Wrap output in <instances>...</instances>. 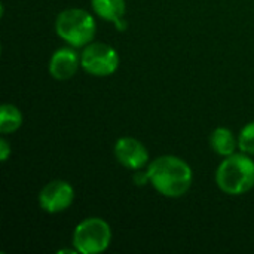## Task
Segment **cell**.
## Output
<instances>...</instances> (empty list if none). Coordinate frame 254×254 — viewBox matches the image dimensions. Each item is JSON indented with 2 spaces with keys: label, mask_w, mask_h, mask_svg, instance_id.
Segmentation results:
<instances>
[{
  "label": "cell",
  "mask_w": 254,
  "mask_h": 254,
  "mask_svg": "<svg viewBox=\"0 0 254 254\" xmlns=\"http://www.w3.org/2000/svg\"><path fill=\"white\" fill-rule=\"evenodd\" d=\"M80 65L85 71L94 76H109L115 73L119 67V55L115 48L107 43L95 42L85 46Z\"/></svg>",
  "instance_id": "cell-5"
},
{
  "label": "cell",
  "mask_w": 254,
  "mask_h": 254,
  "mask_svg": "<svg viewBox=\"0 0 254 254\" xmlns=\"http://www.w3.org/2000/svg\"><path fill=\"white\" fill-rule=\"evenodd\" d=\"M149 183L167 198L183 196L192 185V168L177 156H159L147 168Z\"/></svg>",
  "instance_id": "cell-1"
},
{
  "label": "cell",
  "mask_w": 254,
  "mask_h": 254,
  "mask_svg": "<svg viewBox=\"0 0 254 254\" xmlns=\"http://www.w3.org/2000/svg\"><path fill=\"white\" fill-rule=\"evenodd\" d=\"M91 4L98 16L115 22L118 30L125 28V22H124V15L127 10L125 0H91Z\"/></svg>",
  "instance_id": "cell-9"
},
{
  "label": "cell",
  "mask_w": 254,
  "mask_h": 254,
  "mask_svg": "<svg viewBox=\"0 0 254 254\" xmlns=\"http://www.w3.org/2000/svg\"><path fill=\"white\" fill-rule=\"evenodd\" d=\"M116 159L129 170H141L149 159V152L143 143L132 137H122L115 144Z\"/></svg>",
  "instance_id": "cell-7"
},
{
  "label": "cell",
  "mask_w": 254,
  "mask_h": 254,
  "mask_svg": "<svg viewBox=\"0 0 254 254\" xmlns=\"http://www.w3.org/2000/svg\"><path fill=\"white\" fill-rule=\"evenodd\" d=\"M57 34L74 48L86 46L95 36V21L83 9L63 10L55 21Z\"/></svg>",
  "instance_id": "cell-3"
},
{
  "label": "cell",
  "mask_w": 254,
  "mask_h": 254,
  "mask_svg": "<svg viewBox=\"0 0 254 254\" xmlns=\"http://www.w3.org/2000/svg\"><path fill=\"white\" fill-rule=\"evenodd\" d=\"M238 147L247 153V155H254V122L247 124L238 138Z\"/></svg>",
  "instance_id": "cell-12"
},
{
  "label": "cell",
  "mask_w": 254,
  "mask_h": 254,
  "mask_svg": "<svg viewBox=\"0 0 254 254\" xmlns=\"http://www.w3.org/2000/svg\"><path fill=\"white\" fill-rule=\"evenodd\" d=\"M217 186L228 195H243L254 186V162L244 153H234L219 165Z\"/></svg>",
  "instance_id": "cell-2"
},
{
  "label": "cell",
  "mask_w": 254,
  "mask_h": 254,
  "mask_svg": "<svg viewBox=\"0 0 254 254\" xmlns=\"http://www.w3.org/2000/svg\"><path fill=\"white\" fill-rule=\"evenodd\" d=\"M80 61L71 48H61L54 52L49 61V71L57 80H67L74 76Z\"/></svg>",
  "instance_id": "cell-8"
},
{
  "label": "cell",
  "mask_w": 254,
  "mask_h": 254,
  "mask_svg": "<svg viewBox=\"0 0 254 254\" xmlns=\"http://www.w3.org/2000/svg\"><path fill=\"white\" fill-rule=\"evenodd\" d=\"M9 153H10V147H9L7 141L4 138H1L0 140V158H1V162H4L7 159Z\"/></svg>",
  "instance_id": "cell-13"
},
{
  "label": "cell",
  "mask_w": 254,
  "mask_h": 254,
  "mask_svg": "<svg viewBox=\"0 0 254 254\" xmlns=\"http://www.w3.org/2000/svg\"><path fill=\"white\" fill-rule=\"evenodd\" d=\"M210 144H211L213 150L222 156L234 155L237 147H238V141H237L235 135L232 134V131L228 128H223V127L213 131L211 138H210Z\"/></svg>",
  "instance_id": "cell-10"
},
{
  "label": "cell",
  "mask_w": 254,
  "mask_h": 254,
  "mask_svg": "<svg viewBox=\"0 0 254 254\" xmlns=\"http://www.w3.org/2000/svg\"><path fill=\"white\" fill-rule=\"evenodd\" d=\"M22 124L21 112L12 104H3L0 107V131L3 134H9L16 131Z\"/></svg>",
  "instance_id": "cell-11"
},
{
  "label": "cell",
  "mask_w": 254,
  "mask_h": 254,
  "mask_svg": "<svg viewBox=\"0 0 254 254\" xmlns=\"http://www.w3.org/2000/svg\"><path fill=\"white\" fill-rule=\"evenodd\" d=\"M74 199V190L71 185H68L64 180H55L46 185L40 195H39V204L43 211L46 213H61L67 210Z\"/></svg>",
  "instance_id": "cell-6"
},
{
  "label": "cell",
  "mask_w": 254,
  "mask_h": 254,
  "mask_svg": "<svg viewBox=\"0 0 254 254\" xmlns=\"http://www.w3.org/2000/svg\"><path fill=\"white\" fill-rule=\"evenodd\" d=\"M112 241V231L107 222L91 217L80 222L73 234V244L77 253L97 254L104 252Z\"/></svg>",
  "instance_id": "cell-4"
}]
</instances>
